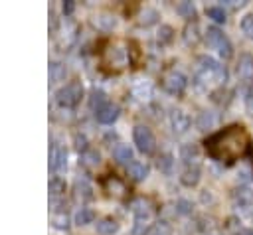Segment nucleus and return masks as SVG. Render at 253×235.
<instances>
[{"mask_svg": "<svg viewBox=\"0 0 253 235\" xmlns=\"http://www.w3.org/2000/svg\"><path fill=\"white\" fill-rule=\"evenodd\" d=\"M245 107H247V113L253 117V93H247V97H245Z\"/></svg>", "mask_w": 253, "mask_h": 235, "instance_id": "37", "label": "nucleus"}, {"mask_svg": "<svg viewBox=\"0 0 253 235\" xmlns=\"http://www.w3.org/2000/svg\"><path fill=\"white\" fill-rule=\"evenodd\" d=\"M132 138H134V144H136V148H138L140 152H144V154H152V152H154V148H156V138H154V134H152V130H150L148 126L136 124V126L132 128Z\"/></svg>", "mask_w": 253, "mask_h": 235, "instance_id": "6", "label": "nucleus"}, {"mask_svg": "<svg viewBox=\"0 0 253 235\" xmlns=\"http://www.w3.org/2000/svg\"><path fill=\"white\" fill-rule=\"evenodd\" d=\"M206 14H208V18H211L213 22H217V24H223L227 18H225V10L221 8V6H210L208 10H206Z\"/></svg>", "mask_w": 253, "mask_h": 235, "instance_id": "26", "label": "nucleus"}, {"mask_svg": "<svg viewBox=\"0 0 253 235\" xmlns=\"http://www.w3.org/2000/svg\"><path fill=\"white\" fill-rule=\"evenodd\" d=\"M186 77L180 73V71H176V69H170L164 77H162V87L170 93V95H182L184 93V89H186Z\"/></svg>", "mask_w": 253, "mask_h": 235, "instance_id": "7", "label": "nucleus"}, {"mask_svg": "<svg viewBox=\"0 0 253 235\" xmlns=\"http://www.w3.org/2000/svg\"><path fill=\"white\" fill-rule=\"evenodd\" d=\"M75 142H77V150H83V152L87 150V140H85V136H79V134H77V136H75Z\"/></svg>", "mask_w": 253, "mask_h": 235, "instance_id": "36", "label": "nucleus"}, {"mask_svg": "<svg viewBox=\"0 0 253 235\" xmlns=\"http://www.w3.org/2000/svg\"><path fill=\"white\" fill-rule=\"evenodd\" d=\"M126 172H128V176L132 178V180H136V182H142L146 176H148V166L146 164H142V162H132V164H128L126 166Z\"/></svg>", "mask_w": 253, "mask_h": 235, "instance_id": "16", "label": "nucleus"}, {"mask_svg": "<svg viewBox=\"0 0 253 235\" xmlns=\"http://www.w3.org/2000/svg\"><path fill=\"white\" fill-rule=\"evenodd\" d=\"M211 122H213V118H211L208 113H202V115H200V120H198V126H200V128H206V124L210 126Z\"/></svg>", "mask_w": 253, "mask_h": 235, "instance_id": "34", "label": "nucleus"}, {"mask_svg": "<svg viewBox=\"0 0 253 235\" xmlns=\"http://www.w3.org/2000/svg\"><path fill=\"white\" fill-rule=\"evenodd\" d=\"M119 113H121V109H119L117 105H111V103H109V105L103 107L99 113H95V117H97L99 122H103V124H111L113 120H117Z\"/></svg>", "mask_w": 253, "mask_h": 235, "instance_id": "15", "label": "nucleus"}, {"mask_svg": "<svg viewBox=\"0 0 253 235\" xmlns=\"http://www.w3.org/2000/svg\"><path fill=\"white\" fill-rule=\"evenodd\" d=\"M140 16H142V18H140V24H144V26H148V24L156 22V10H152V8H146Z\"/></svg>", "mask_w": 253, "mask_h": 235, "instance_id": "33", "label": "nucleus"}, {"mask_svg": "<svg viewBox=\"0 0 253 235\" xmlns=\"http://www.w3.org/2000/svg\"><path fill=\"white\" fill-rule=\"evenodd\" d=\"M241 32L247 36V38H253V12L251 14H245L243 18H241Z\"/></svg>", "mask_w": 253, "mask_h": 235, "instance_id": "28", "label": "nucleus"}, {"mask_svg": "<svg viewBox=\"0 0 253 235\" xmlns=\"http://www.w3.org/2000/svg\"><path fill=\"white\" fill-rule=\"evenodd\" d=\"M93 24L97 26V28H101V30H113L115 28V24H117V20H115V16H111V14H99V16H95V20H93Z\"/></svg>", "mask_w": 253, "mask_h": 235, "instance_id": "22", "label": "nucleus"}, {"mask_svg": "<svg viewBox=\"0 0 253 235\" xmlns=\"http://www.w3.org/2000/svg\"><path fill=\"white\" fill-rule=\"evenodd\" d=\"M206 41H208V45H210L211 49H215L223 59H229V57L233 55V45H231L229 38H227L219 28L210 26V28L206 30Z\"/></svg>", "mask_w": 253, "mask_h": 235, "instance_id": "3", "label": "nucleus"}, {"mask_svg": "<svg viewBox=\"0 0 253 235\" xmlns=\"http://www.w3.org/2000/svg\"><path fill=\"white\" fill-rule=\"evenodd\" d=\"M85 168H97L99 166V162H101V156H99V152L97 150H85L83 154H81V160H79Z\"/></svg>", "mask_w": 253, "mask_h": 235, "instance_id": "21", "label": "nucleus"}, {"mask_svg": "<svg viewBox=\"0 0 253 235\" xmlns=\"http://www.w3.org/2000/svg\"><path fill=\"white\" fill-rule=\"evenodd\" d=\"M119 231V223L113 217H103L101 221H97V233L99 235H115Z\"/></svg>", "mask_w": 253, "mask_h": 235, "instance_id": "18", "label": "nucleus"}, {"mask_svg": "<svg viewBox=\"0 0 253 235\" xmlns=\"http://www.w3.org/2000/svg\"><path fill=\"white\" fill-rule=\"evenodd\" d=\"M103 61L109 69H115V71H121L123 67L128 65V51L125 49L123 43H109L107 49H105V55H103Z\"/></svg>", "mask_w": 253, "mask_h": 235, "instance_id": "4", "label": "nucleus"}, {"mask_svg": "<svg viewBox=\"0 0 253 235\" xmlns=\"http://www.w3.org/2000/svg\"><path fill=\"white\" fill-rule=\"evenodd\" d=\"M239 235H253V229H245V231H241Z\"/></svg>", "mask_w": 253, "mask_h": 235, "instance_id": "40", "label": "nucleus"}, {"mask_svg": "<svg viewBox=\"0 0 253 235\" xmlns=\"http://www.w3.org/2000/svg\"><path fill=\"white\" fill-rule=\"evenodd\" d=\"M237 77L243 83H247V85L253 83V55L247 53V51H243L239 55V61H237Z\"/></svg>", "mask_w": 253, "mask_h": 235, "instance_id": "9", "label": "nucleus"}, {"mask_svg": "<svg viewBox=\"0 0 253 235\" xmlns=\"http://www.w3.org/2000/svg\"><path fill=\"white\" fill-rule=\"evenodd\" d=\"M235 203L241 205V207H249L251 205V192L247 188L235 190Z\"/></svg>", "mask_w": 253, "mask_h": 235, "instance_id": "25", "label": "nucleus"}, {"mask_svg": "<svg viewBox=\"0 0 253 235\" xmlns=\"http://www.w3.org/2000/svg\"><path fill=\"white\" fill-rule=\"evenodd\" d=\"M198 77L204 83L219 85L225 81V67L210 55H200L198 57Z\"/></svg>", "mask_w": 253, "mask_h": 235, "instance_id": "2", "label": "nucleus"}, {"mask_svg": "<svg viewBox=\"0 0 253 235\" xmlns=\"http://www.w3.org/2000/svg\"><path fill=\"white\" fill-rule=\"evenodd\" d=\"M184 39H186V43H196L198 41V26L196 24H192L184 30Z\"/></svg>", "mask_w": 253, "mask_h": 235, "instance_id": "32", "label": "nucleus"}, {"mask_svg": "<svg viewBox=\"0 0 253 235\" xmlns=\"http://www.w3.org/2000/svg\"><path fill=\"white\" fill-rule=\"evenodd\" d=\"M65 77V65L57 63V61H51L49 63V79L51 81H61Z\"/></svg>", "mask_w": 253, "mask_h": 235, "instance_id": "27", "label": "nucleus"}, {"mask_svg": "<svg viewBox=\"0 0 253 235\" xmlns=\"http://www.w3.org/2000/svg\"><path fill=\"white\" fill-rule=\"evenodd\" d=\"M178 211H180V213H188V211H190V203L184 201V199H180V201H178Z\"/></svg>", "mask_w": 253, "mask_h": 235, "instance_id": "38", "label": "nucleus"}, {"mask_svg": "<svg viewBox=\"0 0 253 235\" xmlns=\"http://www.w3.org/2000/svg\"><path fill=\"white\" fill-rule=\"evenodd\" d=\"M71 10H73V2H65V4H63V12L69 14Z\"/></svg>", "mask_w": 253, "mask_h": 235, "instance_id": "39", "label": "nucleus"}, {"mask_svg": "<svg viewBox=\"0 0 253 235\" xmlns=\"http://www.w3.org/2000/svg\"><path fill=\"white\" fill-rule=\"evenodd\" d=\"M81 97H83V87L79 81H71L55 93V99L61 107H75L81 101Z\"/></svg>", "mask_w": 253, "mask_h": 235, "instance_id": "5", "label": "nucleus"}, {"mask_svg": "<svg viewBox=\"0 0 253 235\" xmlns=\"http://www.w3.org/2000/svg\"><path fill=\"white\" fill-rule=\"evenodd\" d=\"M180 182H182L184 186H188V188L196 186V184L200 182V168H198V166H192V164H186V168H184L182 174H180Z\"/></svg>", "mask_w": 253, "mask_h": 235, "instance_id": "14", "label": "nucleus"}, {"mask_svg": "<svg viewBox=\"0 0 253 235\" xmlns=\"http://www.w3.org/2000/svg\"><path fill=\"white\" fill-rule=\"evenodd\" d=\"M144 235H172V227H170V223H168V221L160 219V221L152 223V225L144 231Z\"/></svg>", "mask_w": 253, "mask_h": 235, "instance_id": "20", "label": "nucleus"}, {"mask_svg": "<svg viewBox=\"0 0 253 235\" xmlns=\"http://www.w3.org/2000/svg\"><path fill=\"white\" fill-rule=\"evenodd\" d=\"M65 192V184L61 178H51L49 180V197H61Z\"/></svg>", "mask_w": 253, "mask_h": 235, "instance_id": "23", "label": "nucleus"}, {"mask_svg": "<svg viewBox=\"0 0 253 235\" xmlns=\"http://www.w3.org/2000/svg\"><path fill=\"white\" fill-rule=\"evenodd\" d=\"M113 156H115V160L119 164H125V166H128V164L134 162V154H132V150H130L128 144H117L113 148Z\"/></svg>", "mask_w": 253, "mask_h": 235, "instance_id": "13", "label": "nucleus"}, {"mask_svg": "<svg viewBox=\"0 0 253 235\" xmlns=\"http://www.w3.org/2000/svg\"><path fill=\"white\" fill-rule=\"evenodd\" d=\"M130 209H132V213H134V221H136L138 225H144V223L154 215V207H152V203H150L148 199H144V197H136V199L130 203Z\"/></svg>", "mask_w": 253, "mask_h": 235, "instance_id": "8", "label": "nucleus"}, {"mask_svg": "<svg viewBox=\"0 0 253 235\" xmlns=\"http://www.w3.org/2000/svg\"><path fill=\"white\" fill-rule=\"evenodd\" d=\"M53 225H55L57 229H67V217H65V215L55 217V219H53Z\"/></svg>", "mask_w": 253, "mask_h": 235, "instance_id": "35", "label": "nucleus"}, {"mask_svg": "<svg viewBox=\"0 0 253 235\" xmlns=\"http://www.w3.org/2000/svg\"><path fill=\"white\" fill-rule=\"evenodd\" d=\"M176 12H178L180 16H184V18H192V16L196 14V8H194L192 2H180V4L176 6Z\"/></svg>", "mask_w": 253, "mask_h": 235, "instance_id": "29", "label": "nucleus"}, {"mask_svg": "<svg viewBox=\"0 0 253 235\" xmlns=\"http://www.w3.org/2000/svg\"><path fill=\"white\" fill-rule=\"evenodd\" d=\"M73 190H75V197L81 199V201H87V199L93 197V188H91V184L87 180H77Z\"/></svg>", "mask_w": 253, "mask_h": 235, "instance_id": "17", "label": "nucleus"}, {"mask_svg": "<svg viewBox=\"0 0 253 235\" xmlns=\"http://www.w3.org/2000/svg\"><path fill=\"white\" fill-rule=\"evenodd\" d=\"M172 38H174V30L170 26H160V30H158V41L160 43H168V41H172Z\"/></svg>", "mask_w": 253, "mask_h": 235, "instance_id": "31", "label": "nucleus"}, {"mask_svg": "<svg viewBox=\"0 0 253 235\" xmlns=\"http://www.w3.org/2000/svg\"><path fill=\"white\" fill-rule=\"evenodd\" d=\"M109 103H107V95L101 91V89H95L93 93H91V97H89V107L95 111V113H99L103 107H107Z\"/></svg>", "mask_w": 253, "mask_h": 235, "instance_id": "19", "label": "nucleus"}, {"mask_svg": "<svg viewBox=\"0 0 253 235\" xmlns=\"http://www.w3.org/2000/svg\"><path fill=\"white\" fill-rule=\"evenodd\" d=\"M95 219V213H93V209H89V207H81L77 213H75V223L77 225H87V223H91Z\"/></svg>", "mask_w": 253, "mask_h": 235, "instance_id": "24", "label": "nucleus"}, {"mask_svg": "<svg viewBox=\"0 0 253 235\" xmlns=\"http://www.w3.org/2000/svg\"><path fill=\"white\" fill-rule=\"evenodd\" d=\"M49 168L53 172H63L67 168V152H65V148H61L57 144L51 148V152H49Z\"/></svg>", "mask_w": 253, "mask_h": 235, "instance_id": "10", "label": "nucleus"}, {"mask_svg": "<svg viewBox=\"0 0 253 235\" xmlns=\"http://www.w3.org/2000/svg\"><path fill=\"white\" fill-rule=\"evenodd\" d=\"M170 124H172V128H174V132L182 134V132H186V130L190 128V117H188L184 111L174 109V111L170 113Z\"/></svg>", "mask_w": 253, "mask_h": 235, "instance_id": "12", "label": "nucleus"}, {"mask_svg": "<svg viewBox=\"0 0 253 235\" xmlns=\"http://www.w3.org/2000/svg\"><path fill=\"white\" fill-rule=\"evenodd\" d=\"M172 166H174V158L170 154H162L158 158V168L164 172V174H170L172 172Z\"/></svg>", "mask_w": 253, "mask_h": 235, "instance_id": "30", "label": "nucleus"}, {"mask_svg": "<svg viewBox=\"0 0 253 235\" xmlns=\"http://www.w3.org/2000/svg\"><path fill=\"white\" fill-rule=\"evenodd\" d=\"M206 148L215 160L229 164L247 152L249 134L245 132V128L241 124H233V126H227V128L215 132L213 136H210L206 140Z\"/></svg>", "mask_w": 253, "mask_h": 235, "instance_id": "1", "label": "nucleus"}, {"mask_svg": "<svg viewBox=\"0 0 253 235\" xmlns=\"http://www.w3.org/2000/svg\"><path fill=\"white\" fill-rule=\"evenodd\" d=\"M103 186H105V190L111 194V196H115V197H125L126 196V184L121 180V178H117V176H107L105 178V182H103Z\"/></svg>", "mask_w": 253, "mask_h": 235, "instance_id": "11", "label": "nucleus"}]
</instances>
